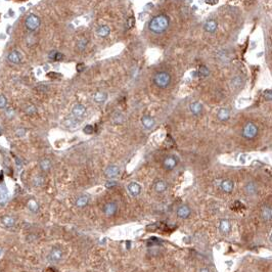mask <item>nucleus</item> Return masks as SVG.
I'll return each mask as SVG.
<instances>
[{
	"label": "nucleus",
	"instance_id": "nucleus-1",
	"mask_svg": "<svg viewBox=\"0 0 272 272\" xmlns=\"http://www.w3.org/2000/svg\"><path fill=\"white\" fill-rule=\"evenodd\" d=\"M170 21L169 18L164 15H157L149 22V28L152 32L156 33V34H160V33H163L164 31H166L169 27Z\"/></svg>",
	"mask_w": 272,
	"mask_h": 272
},
{
	"label": "nucleus",
	"instance_id": "nucleus-2",
	"mask_svg": "<svg viewBox=\"0 0 272 272\" xmlns=\"http://www.w3.org/2000/svg\"><path fill=\"white\" fill-rule=\"evenodd\" d=\"M153 82L160 88H166L171 83V76L167 72H159L154 75Z\"/></svg>",
	"mask_w": 272,
	"mask_h": 272
},
{
	"label": "nucleus",
	"instance_id": "nucleus-3",
	"mask_svg": "<svg viewBox=\"0 0 272 272\" xmlns=\"http://www.w3.org/2000/svg\"><path fill=\"white\" fill-rule=\"evenodd\" d=\"M258 134V127L254 123L248 122L243 129V136L247 139H253Z\"/></svg>",
	"mask_w": 272,
	"mask_h": 272
},
{
	"label": "nucleus",
	"instance_id": "nucleus-4",
	"mask_svg": "<svg viewBox=\"0 0 272 272\" xmlns=\"http://www.w3.org/2000/svg\"><path fill=\"white\" fill-rule=\"evenodd\" d=\"M117 211H118V205H117L115 201L106 203L105 206H103V209H102V212L106 217H112L114 215H116Z\"/></svg>",
	"mask_w": 272,
	"mask_h": 272
},
{
	"label": "nucleus",
	"instance_id": "nucleus-5",
	"mask_svg": "<svg viewBox=\"0 0 272 272\" xmlns=\"http://www.w3.org/2000/svg\"><path fill=\"white\" fill-rule=\"evenodd\" d=\"M40 26V19L35 15H29L26 19V27L31 31H34Z\"/></svg>",
	"mask_w": 272,
	"mask_h": 272
},
{
	"label": "nucleus",
	"instance_id": "nucleus-6",
	"mask_svg": "<svg viewBox=\"0 0 272 272\" xmlns=\"http://www.w3.org/2000/svg\"><path fill=\"white\" fill-rule=\"evenodd\" d=\"M177 164H178V160L175 156H169L165 158V160L163 161V167L164 169L167 171L173 170L174 168L177 166Z\"/></svg>",
	"mask_w": 272,
	"mask_h": 272
},
{
	"label": "nucleus",
	"instance_id": "nucleus-7",
	"mask_svg": "<svg viewBox=\"0 0 272 272\" xmlns=\"http://www.w3.org/2000/svg\"><path fill=\"white\" fill-rule=\"evenodd\" d=\"M120 174V168L116 165H110L106 169L105 171V176L107 179H114L117 178Z\"/></svg>",
	"mask_w": 272,
	"mask_h": 272
},
{
	"label": "nucleus",
	"instance_id": "nucleus-8",
	"mask_svg": "<svg viewBox=\"0 0 272 272\" xmlns=\"http://www.w3.org/2000/svg\"><path fill=\"white\" fill-rule=\"evenodd\" d=\"M63 250L59 248H53L51 251H50L49 253V260L53 262V263H56V262H59L60 260H62L63 258Z\"/></svg>",
	"mask_w": 272,
	"mask_h": 272
},
{
	"label": "nucleus",
	"instance_id": "nucleus-9",
	"mask_svg": "<svg viewBox=\"0 0 272 272\" xmlns=\"http://www.w3.org/2000/svg\"><path fill=\"white\" fill-rule=\"evenodd\" d=\"M127 189H128V192L132 196H137L141 192V185H140L139 183L135 182V181H132V182H130L128 184Z\"/></svg>",
	"mask_w": 272,
	"mask_h": 272
},
{
	"label": "nucleus",
	"instance_id": "nucleus-10",
	"mask_svg": "<svg viewBox=\"0 0 272 272\" xmlns=\"http://www.w3.org/2000/svg\"><path fill=\"white\" fill-rule=\"evenodd\" d=\"M72 114L75 117V119H82L86 114V107L82 105H75L72 110Z\"/></svg>",
	"mask_w": 272,
	"mask_h": 272
},
{
	"label": "nucleus",
	"instance_id": "nucleus-11",
	"mask_svg": "<svg viewBox=\"0 0 272 272\" xmlns=\"http://www.w3.org/2000/svg\"><path fill=\"white\" fill-rule=\"evenodd\" d=\"M220 188L226 193L232 192L234 188V182L230 179H224L220 182Z\"/></svg>",
	"mask_w": 272,
	"mask_h": 272
},
{
	"label": "nucleus",
	"instance_id": "nucleus-12",
	"mask_svg": "<svg viewBox=\"0 0 272 272\" xmlns=\"http://www.w3.org/2000/svg\"><path fill=\"white\" fill-rule=\"evenodd\" d=\"M190 213L191 211L189 207L186 206V205H182V206H180L177 209V216L181 218V219H187L190 216Z\"/></svg>",
	"mask_w": 272,
	"mask_h": 272
},
{
	"label": "nucleus",
	"instance_id": "nucleus-13",
	"mask_svg": "<svg viewBox=\"0 0 272 272\" xmlns=\"http://www.w3.org/2000/svg\"><path fill=\"white\" fill-rule=\"evenodd\" d=\"M141 123H142V126L145 128L146 130H150L153 128L154 124H156V122H154V119L153 118V117L150 116H143L142 119H141Z\"/></svg>",
	"mask_w": 272,
	"mask_h": 272
},
{
	"label": "nucleus",
	"instance_id": "nucleus-14",
	"mask_svg": "<svg viewBox=\"0 0 272 272\" xmlns=\"http://www.w3.org/2000/svg\"><path fill=\"white\" fill-rule=\"evenodd\" d=\"M219 230L223 234H228L231 230V223L229 220L227 219H222L219 223Z\"/></svg>",
	"mask_w": 272,
	"mask_h": 272
},
{
	"label": "nucleus",
	"instance_id": "nucleus-15",
	"mask_svg": "<svg viewBox=\"0 0 272 272\" xmlns=\"http://www.w3.org/2000/svg\"><path fill=\"white\" fill-rule=\"evenodd\" d=\"M153 187H154V190H156L157 192L164 193L168 188V184H167V182L165 180H161L160 179V180H157L156 182H154Z\"/></svg>",
	"mask_w": 272,
	"mask_h": 272
},
{
	"label": "nucleus",
	"instance_id": "nucleus-16",
	"mask_svg": "<svg viewBox=\"0 0 272 272\" xmlns=\"http://www.w3.org/2000/svg\"><path fill=\"white\" fill-rule=\"evenodd\" d=\"M189 110L192 115L194 116H199L203 112V105L199 101H194L192 103H190L189 106Z\"/></svg>",
	"mask_w": 272,
	"mask_h": 272
},
{
	"label": "nucleus",
	"instance_id": "nucleus-17",
	"mask_svg": "<svg viewBox=\"0 0 272 272\" xmlns=\"http://www.w3.org/2000/svg\"><path fill=\"white\" fill-rule=\"evenodd\" d=\"M217 28H218V24H217L216 21H214V19H210V21H207L206 23H205V25H204L205 31L209 32V33L216 32Z\"/></svg>",
	"mask_w": 272,
	"mask_h": 272
},
{
	"label": "nucleus",
	"instance_id": "nucleus-18",
	"mask_svg": "<svg viewBox=\"0 0 272 272\" xmlns=\"http://www.w3.org/2000/svg\"><path fill=\"white\" fill-rule=\"evenodd\" d=\"M217 118H218V120L222 121V122L227 121L228 119L230 118L229 110H228L227 109H220L219 110H218V113H217Z\"/></svg>",
	"mask_w": 272,
	"mask_h": 272
},
{
	"label": "nucleus",
	"instance_id": "nucleus-19",
	"mask_svg": "<svg viewBox=\"0 0 272 272\" xmlns=\"http://www.w3.org/2000/svg\"><path fill=\"white\" fill-rule=\"evenodd\" d=\"M257 189H258V187L255 182H248L246 185H244V191H246V193L248 194V196H253V194H255L257 192Z\"/></svg>",
	"mask_w": 272,
	"mask_h": 272
},
{
	"label": "nucleus",
	"instance_id": "nucleus-20",
	"mask_svg": "<svg viewBox=\"0 0 272 272\" xmlns=\"http://www.w3.org/2000/svg\"><path fill=\"white\" fill-rule=\"evenodd\" d=\"M8 59L13 63H19L22 60V55L19 51H11L8 54Z\"/></svg>",
	"mask_w": 272,
	"mask_h": 272
},
{
	"label": "nucleus",
	"instance_id": "nucleus-21",
	"mask_svg": "<svg viewBox=\"0 0 272 272\" xmlns=\"http://www.w3.org/2000/svg\"><path fill=\"white\" fill-rule=\"evenodd\" d=\"M88 203H89V197L87 196H79L76 201V207L84 208L88 205Z\"/></svg>",
	"mask_w": 272,
	"mask_h": 272
},
{
	"label": "nucleus",
	"instance_id": "nucleus-22",
	"mask_svg": "<svg viewBox=\"0 0 272 272\" xmlns=\"http://www.w3.org/2000/svg\"><path fill=\"white\" fill-rule=\"evenodd\" d=\"M261 215H262V218L265 220V221H268L271 219V216H272V211H271V208L268 207V206H265L263 209H262V212H261Z\"/></svg>",
	"mask_w": 272,
	"mask_h": 272
},
{
	"label": "nucleus",
	"instance_id": "nucleus-23",
	"mask_svg": "<svg viewBox=\"0 0 272 272\" xmlns=\"http://www.w3.org/2000/svg\"><path fill=\"white\" fill-rule=\"evenodd\" d=\"M96 33L99 37H106L109 36V34L110 33V29L107 26H100L99 28L96 30Z\"/></svg>",
	"mask_w": 272,
	"mask_h": 272
},
{
	"label": "nucleus",
	"instance_id": "nucleus-24",
	"mask_svg": "<svg viewBox=\"0 0 272 272\" xmlns=\"http://www.w3.org/2000/svg\"><path fill=\"white\" fill-rule=\"evenodd\" d=\"M93 98H94V100L96 102H103V101H106V98H107V94L106 93H105V92H97V93H95L94 94V97H93Z\"/></svg>",
	"mask_w": 272,
	"mask_h": 272
},
{
	"label": "nucleus",
	"instance_id": "nucleus-25",
	"mask_svg": "<svg viewBox=\"0 0 272 272\" xmlns=\"http://www.w3.org/2000/svg\"><path fill=\"white\" fill-rule=\"evenodd\" d=\"M209 74H210V71L206 66L200 67V69H199V76L200 77H201V78H206V77L209 76Z\"/></svg>",
	"mask_w": 272,
	"mask_h": 272
},
{
	"label": "nucleus",
	"instance_id": "nucleus-26",
	"mask_svg": "<svg viewBox=\"0 0 272 272\" xmlns=\"http://www.w3.org/2000/svg\"><path fill=\"white\" fill-rule=\"evenodd\" d=\"M40 166H41V169L43 171H47L50 169V166H51V164H50V161L45 159V160H42L41 163H40Z\"/></svg>",
	"mask_w": 272,
	"mask_h": 272
},
{
	"label": "nucleus",
	"instance_id": "nucleus-27",
	"mask_svg": "<svg viewBox=\"0 0 272 272\" xmlns=\"http://www.w3.org/2000/svg\"><path fill=\"white\" fill-rule=\"evenodd\" d=\"M114 121H115L116 123H122L124 121V117L121 113H115V115H114Z\"/></svg>",
	"mask_w": 272,
	"mask_h": 272
},
{
	"label": "nucleus",
	"instance_id": "nucleus-28",
	"mask_svg": "<svg viewBox=\"0 0 272 272\" xmlns=\"http://www.w3.org/2000/svg\"><path fill=\"white\" fill-rule=\"evenodd\" d=\"M87 39L86 38H82V39H80L79 40V42H78V47H79V49L80 50H83L84 48L86 47V45H87Z\"/></svg>",
	"mask_w": 272,
	"mask_h": 272
},
{
	"label": "nucleus",
	"instance_id": "nucleus-29",
	"mask_svg": "<svg viewBox=\"0 0 272 272\" xmlns=\"http://www.w3.org/2000/svg\"><path fill=\"white\" fill-rule=\"evenodd\" d=\"M3 223H4L6 226H11V225L15 224V219L12 217H5L3 219Z\"/></svg>",
	"mask_w": 272,
	"mask_h": 272
},
{
	"label": "nucleus",
	"instance_id": "nucleus-30",
	"mask_svg": "<svg viewBox=\"0 0 272 272\" xmlns=\"http://www.w3.org/2000/svg\"><path fill=\"white\" fill-rule=\"evenodd\" d=\"M7 105V100L3 95H0V109H3Z\"/></svg>",
	"mask_w": 272,
	"mask_h": 272
},
{
	"label": "nucleus",
	"instance_id": "nucleus-31",
	"mask_svg": "<svg viewBox=\"0 0 272 272\" xmlns=\"http://www.w3.org/2000/svg\"><path fill=\"white\" fill-rule=\"evenodd\" d=\"M84 133L86 134H91L93 133V126L92 125H86L85 127H84Z\"/></svg>",
	"mask_w": 272,
	"mask_h": 272
},
{
	"label": "nucleus",
	"instance_id": "nucleus-32",
	"mask_svg": "<svg viewBox=\"0 0 272 272\" xmlns=\"http://www.w3.org/2000/svg\"><path fill=\"white\" fill-rule=\"evenodd\" d=\"M263 95H264V98L266 99V100H271L272 99V92H271L270 89L266 90V91L264 92Z\"/></svg>",
	"mask_w": 272,
	"mask_h": 272
},
{
	"label": "nucleus",
	"instance_id": "nucleus-33",
	"mask_svg": "<svg viewBox=\"0 0 272 272\" xmlns=\"http://www.w3.org/2000/svg\"><path fill=\"white\" fill-rule=\"evenodd\" d=\"M116 185H117V181H115V180H109L106 183V188H112V187H115Z\"/></svg>",
	"mask_w": 272,
	"mask_h": 272
},
{
	"label": "nucleus",
	"instance_id": "nucleus-34",
	"mask_svg": "<svg viewBox=\"0 0 272 272\" xmlns=\"http://www.w3.org/2000/svg\"><path fill=\"white\" fill-rule=\"evenodd\" d=\"M218 1H219V0H205V2H206L207 4H209V5H215V4H217Z\"/></svg>",
	"mask_w": 272,
	"mask_h": 272
},
{
	"label": "nucleus",
	"instance_id": "nucleus-35",
	"mask_svg": "<svg viewBox=\"0 0 272 272\" xmlns=\"http://www.w3.org/2000/svg\"><path fill=\"white\" fill-rule=\"evenodd\" d=\"M47 76L49 77V78H58V77H62L60 75H58V74H56V73H54V72H52V73H49Z\"/></svg>",
	"mask_w": 272,
	"mask_h": 272
},
{
	"label": "nucleus",
	"instance_id": "nucleus-36",
	"mask_svg": "<svg viewBox=\"0 0 272 272\" xmlns=\"http://www.w3.org/2000/svg\"><path fill=\"white\" fill-rule=\"evenodd\" d=\"M83 69H84V65H83V63H79V65L77 66V71H78V72H82Z\"/></svg>",
	"mask_w": 272,
	"mask_h": 272
},
{
	"label": "nucleus",
	"instance_id": "nucleus-37",
	"mask_svg": "<svg viewBox=\"0 0 272 272\" xmlns=\"http://www.w3.org/2000/svg\"><path fill=\"white\" fill-rule=\"evenodd\" d=\"M200 272H210V270L208 269V268H201V269L200 270Z\"/></svg>",
	"mask_w": 272,
	"mask_h": 272
}]
</instances>
